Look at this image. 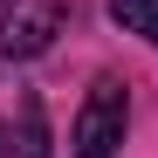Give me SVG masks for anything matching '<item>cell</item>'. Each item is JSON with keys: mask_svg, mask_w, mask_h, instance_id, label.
<instances>
[{"mask_svg": "<svg viewBox=\"0 0 158 158\" xmlns=\"http://www.w3.org/2000/svg\"><path fill=\"white\" fill-rule=\"evenodd\" d=\"M131 138V83L117 69H96L83 89V110L69 124V158H117Z\"/></svg>", "mask_w": 158, "mask_h": 158, "instance_id": "6da1fadb", "label": "cell"}, {"mask_svg": "<svg viewBox=\"0 0 158 158\" xmlns=\"http://www.w3.org/2000/svg\"><path fill=\"white\" fill-rule=\"evenodd\" d=\"M62 28V0H21V7L0 14V62H35L55 48Z\"/></svg>", "mask_w": 158, "mask_h": 158, "instance_id": "7a4b0ae2", "label": "cell"}, {"mask_svg": "<svg viewBox=\"0 0 158 158\" xmlns=\"http://www.w3.org/2000/svg\"><path fill=\"white\" fill-rule=\"evenodd\" d=\"M21 158H55V131H48V110H41V96L35 89H21Z\"/></svg>", "mask_w": 158, "mask_h": 158, "instance_id": "3957f363", "label": "cell"}, {"mask_svg": "<svg viewBox=\"0 0 158 158\" xmlns=\"http://www.w3.org/2000/svg\"><path fill=\"white\" fill-rule=\"evenodd\" d=\"M110 21L124 35H138V41L158 48V0H110Z\"/></svg>", "mask_w": 158, "mask_h": 158, "instance_id": "277c9868", "label": "cell"}, {"mask_svg": "<svg viewBox=\"0 0 158 158\" xmlns=\"http://www.w3.org/2000/svg\"><path fill=\"white\" fill-rule=\"evenodd\" d=\"M0 158H7V124H0Z\"/></svg>", "mask_w": 158, "mask_h": 158, "instance_id": "5b68a950", "label": "cell"}]
</instances>
